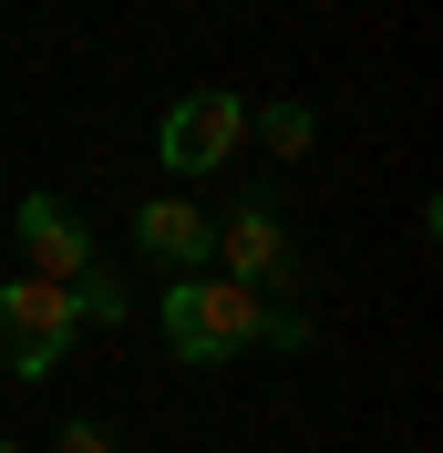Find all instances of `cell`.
<instances>
[{
	"label": "cell",
	"mask_w": 443,
	"mask_h": 453,
	"mask_svg": "<svg viewBox=\"0 0 443 453\" xmlns=\"http://www.w3.org/2000/svg\"><path fill=\"white\" fill-rule=\"evenodd\" d=\"M278 310H299V299H258L248 279H206V268H196V279L166 288L155 319H166V350H175V361H237V350L268 340Z\"/></svg>",
	"instance_id": "cell-1"
},
{
	"label": "cell",
	"mask_w": 443,
	"mask_h": 453,
	"mask_svg": "<svg viewBox=\"0 0 443 453\" xmlns=\"http://www.w3.org/2000/svg\"><path fill=\"white\" fill-rule=\"evenodd\" d=\"M73 288L62 279H11L0 288V361H11V381H52L62 361H73Z\"/></svg>",
	"instance_id": "cell-2"
},
{
	"label": "cell",
	"mask_w": 443,
	"mask_h": 453,
	"mask_svg": "<svg viewBox=\"0 0 443 453\" xmlns=\"http://www.w3.org/2000/svg\"><path fill=\"white\" fill-rule=\"evenodd\" d=\"M206 268H217V279H248L258 299H299V248H289V226H278L268 196H237V206H227Z\"/></svg>",
	"instance_id": "cell-3"
},
{
	"label": "cell",
	"mask_w": 443,
	"mask_h": 453,
	"mask_svg": "<svg viewBox=\"0 0 443 453\" xmlns=\"http://www.w3.org/2000/svg\"><path fill=\"white\" fill-rule=\"evenodd\" d=\"M237 144H248V104H237V93H175L166 124H155V155H166L175 175H217Z\"/></svg>",
	"instance_id": "cell-4"
},
{
	"label": "cell",
	"mask_w": 443,
	"mask_h": 453,
	"mask_svg": "<svg viewBox=\"0 0 443 453\" xmlns=\"http://www.w3.org/2000/svg\"><path fill=\"white\" fill-rule=\"evenodd\" d=\"M11 248H21V279H83L93 268V237H83V217L73 206H52V196H21V217H11Z\"/></svg>",
	"instance_id": "cell-5"
},
{
	"label": "cell",
	"mask_w": 443,
	"mask_h": 453,
	"mask_svg": "<svg viewBox=\"0 0 443 453\" xmlns=\"http://www.w3.org/2000/svg\"><path fill=\"white\" fill-rule=\"evenodd\" d=\"M135 248L155 257V268H206V248H217V217H206V206H186V196H144L135 206Z\"/></svg>",
	"instance_id": "cell-6"
},
{
	"label": "cell",
	"mask_w": 443,
	"mask_h": 453,
	"mask_svg": "<svg viewBox=\"0 0 443 453\" xmlns=\"http://www.w3.org/2000/svg\"><path fill=\"white\" fill-rule=\"evenodd\" d=\"M248 134L268 144V155H289V165H299L309 144H320V113H309L299 93H289V104H248Z\"/></svg>",
	"instance_id": "cell-7"
},
{
	"label": "cell",
	"mask_w": 443,
	"mask_h": 453,
	"mask_svg": "<svg viewBox=\"0 0 443 453\" xmlns=\"http://www.w3.org/2000/svg\"><path fill=\"white\" fill-rule=\"evenodd\" d=\"M73 319H124V279H113L104 257H93L83 279H73Z\"/></svg>",
	"instance_id": "cell-8"
},
{
	"label": "cell",
	"mask_w": 443,
	"mask_h": 453,
	"mask_svg": "<svg viewBox=\"0 0 443 453\" xmlns=\"http://www.w3.org/2000/svg\"><path fill=\"white\" fill-rule=\"evenodd\" d=\"M52 453H113V433H104V423H62Z\"/></svg>",
	"instance_id": "cell-9"
},
{
	"label": "cell",
	"mask_w": 443,
	"mask_h": 453,
	"mask_svg": "<svg viewBox=\"0 0 443 453\" xmlns=\"http://www.w3.org/2000/svg\"><path fill=\"white\" fill-rule=\"evenodd\" d=\"M0 453H21V443H0Z\"/></svg>",
	"instance_id": "cell-10"
}]
</instances>
